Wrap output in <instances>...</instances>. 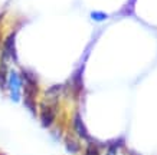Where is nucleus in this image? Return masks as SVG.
Instances as JSON below:
<instances>
[{
  "label": "nucleus",
  "mask_w": 157,
  "mask_h": 155,
  "mask_svg": "<svg viewBox=\"0 0 157 155\" xmlns=\"http://www.w3.org/2000/svg\"><path fill=\"white\" fill-rule=\"evenodd\" d=\"M63 144H65V149H67L68 154L71 155H76L79 154L82 149L81 142L78 141V138H75V135L72 134H67L65 138H63Z\"/></svg>",
  "instance_id": "obj_6"
},
{
  "label": "nucleus",
  "mask_w": 157,
  "mask_h": 155,
  "mask_svg": "<svg viewBox=\"0 0 157 155\" xmlns=\"http://www.w3.org/2000/svg\"><path fill=\"white\" fill-rule=\"evenodd\" d=\"M84 155H101L100 148H98V145H97L95 142L90 141L88 142V145H86V148H85Z\"/></svg>",
  "instance_id": "obj_8"
},
{
  "label": "nucleus",
  "mask_w": 157,
  "mask_h": 155,
  "mask_svg": "<svg viewBox=\"0 0 157 155\" xmlns=\"http://www.w3.org/2000/svg\"><path fill=\"white\" fill-rule=\"evenodd\" d=\"M72 129L75 132V135L79 138V139H85V141H91V136L88 134V129H86L85 124L82 121V116L79 112H75L74 116H72Z\"/></svg>",
  "instance_id": "obj_4"
},
{
  "label": "nucleus",
  "mask_w": 157,
  "mask_h": 155,
  "mask_svg": "<svg viewBox=\"0 0 157 155\" xmlns=\"http://www.w3.org/2000/svg\"><path fill=\"white\" fill-rule=\"evenodd\" d=\"M7 76H9V71H7L6 61L0 59V89L2 90L7 88Z\"/></svg>",
  "instance_id": "obj_7"
},
{
  "label": "nucleus",
  "mask_w": 157,
  "mask_h": 155,
  "mask_svg": "<svg viewBox=\"0 0 157 155\" xmlns=\"http://www.w3.org/2000/svg\"><path fill=\"white\" fill-rule=\"evenodd\" d=\"M0 57L3 61H7V59L16 61L17 59L16 57V49H14V33H12V35H9L6 38L5 43H3V47L0 50Z\"/></svg>",
  "instance_id": "obj_5"
},
{
  "label": "nucleus",
  "mask_w": 157,
  "mask_h": 155,
  "mask_svg": "<svg viewBox=\"0 0 157 155\" xmlns=\"http://www.w3.org/2000/svg\"><path fill=\"white\" fill-rule=\"evenodd\" d=\"M120 142H114V144H111V145L108 146V149H107V152H105V155H118V149H120Z\"/></svg>",
  "instance_id": "obj_9"
},
{
  "label": "nucleus",
  "mask_w": 157,
  "mask_h": 155,
  "mask_svg": "<svg viewBox=\"0 0 157 155\" xmlns=\"http://www.w3.org/2000/svg\"><path fill=\"white\" fill-rule=\"evenodd\" d=\"M22 86H23V82H22L20 73H17L16 71H10L9 76H7V88L6 89H9L10 99L13 102H19L22 98Z\"/></svg>",
  "instance_id": "obj_3"
},
{
  "label": "nucleus",
  "mask_w": 157,
  "mask_h": 155,
  "mask_svg": "<svg viewBox=\"0 0 157 155\" xmlns=\"http://www.w3.org/2000/svg\"><path fill=\"white\" fill-rule=\"evenodd\" d=\"M20 78H22V82H23L22 92H23L25 106L33 113V115H36V113H38V96H39L38 78L29 71L20 72Z\"/></svg>",
  "instance_id": "obj_1"
},
{
  "label": "nucleus",
  "mask_w": 157,
  "mask_h": 155,
  "mask_svg": "<svg viewBox=\"0 0 157 155\" xmlns=\"http://www.w3.org/2000/svg\"><path fill=\"white\" fill-rule=\"evenodd\" d=\"M58 111H59V101H49L42 99L39 102V119L43 128H51L56 122Z\"/></svg>",
  "instance_id": "obj_2"
},
{
  "label": "nucleus",
  "mask_w": 157,
  "mask_h": 155,
  "mask_svg": "<svg viewBox=\"0 0 157 155\" xmlns=\"http://www.w3.org/2000/svg\"><path fill=\"white\" fill-rule=\"evenodd\" d=\"M92 17H94L95 20H104L105 14H102V13H92Z\"/></svg>",
  "instance_id": "obj_10"
}]
</instances>
